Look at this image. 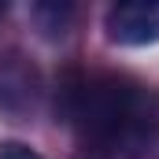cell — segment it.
Instances as JSON below:
<instances>
[{
	"mask_svg": "<svg viewBox=\"0 0 159 159\" xmlns=\"http://www.w3.org/2000/svg\"><path fill=\"white\" fill-rule=\"evenodd\" d=\"M104 30L111 44L144 48L159 41V0H122L104 15Z\"/></svg>",
	"mask_w": 159,
	"mask_h": 159,
	"instance_id": "cell-2",
	"label": "cell"
},
{
	"mask_svg": "<svg viewBox=\"0 0 159 159\" xmlns=\"http://www.w3.org/2000/svg\"><path fill=\"white\" fill-rule=\"evenodd\" d=\"M0 159H41V156L22 141H0Z\"/></svg>",
	"mask_w": 159,
	"mask_h": 159,
	"instance_id": "cell-5",
	"label": "cell"
},
{
	"mask_svg": "<svg viewBox=\"0 0 159 159\" xmlns=\"http://www.w3.org/2000/svg\"><path fill=\"white\" fill-rule=\"evenodd\" d=\"M59 115L100 159H159V93L126 74H74Z\"/></svg>",
	"mask_w": 159,
	"mask_h": 159,
	"instance_id": "cell-1",
	"label": "cell"
},
{
	"mask_svg": "<svg viewBox=\"0 0 159 159\" xmlns=\"http://www.w3.org/2000/svg\"><path fill=\"white\" fill-rule=\"evenodd\" d=\"M37 96V74L26 63L0 59V107L4 111H26Z\"/></svg>",
	"mask_w": 159,
	"mask_h": 159,
	"instance_id": "cell-3",
	"label": "cell"
},
{
	"mask_svg": "<svg viewBox=\"0 0 159 159\" xmlns=\"http://www.w3.org/2000/svg\"><path fill=\"white\" fill-rule=\"evenodd\" d=\"M30 15L37 19V26L48 37H56V34H67V26H70V19H74V7H70V4H34Z\"/></svg>",
	"mask_w": 159,
	"mask_h": 159,
	"instance_id": "cell-4",
	"label": "cell"
}]
</instances>
